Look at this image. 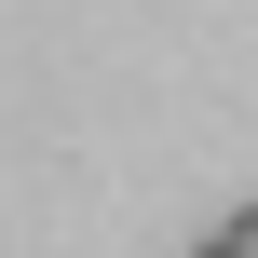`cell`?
I'll use <instances>...</instances> for the list:
<instances>
[{
    "label": "cell",
    "mask_w": 258,
    "mask_h": 258,
    "mask_svg": "<svg viewBox=\"0 0 258 258\" xmlns=\"http://www.w3.org/2000/svg\"><path fill=\"white\" fill-rule=\"evenodd\" d=\"M218 245H231V258H258V204H245V218H231V231H218Z\"/></svg>",
    "instance_id": "6da1fadb"
},
{
    "label": "cell",
    "mask_w": 258,
    "mask_h": 258,
    "mask_svg": "<svg viewBox=\"0 0 258 258\" xmlns=\"http://www.w3.org/2000/svg\"><path fill=\"white\" fill-rule=\"evenodd\" d=\"M190 258H231V245H190Z\"/></svg>",
    "instance_id": "7a4b0ae2"
}]
</instances>
